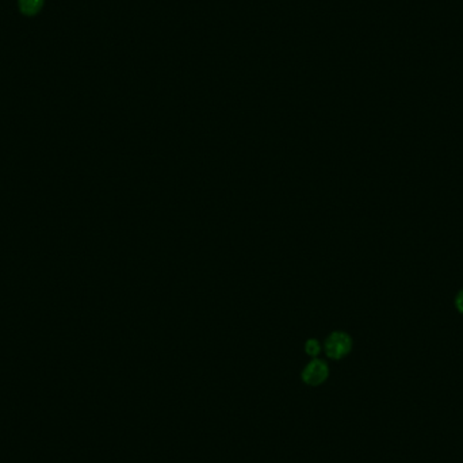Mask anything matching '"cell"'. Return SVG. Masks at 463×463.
I'll return each mask as SVG.
<instances>
[{"instance_id":"obj_1","label":"cell","mask_w":463,"mask_h":463,"mask_svg":"<svg viewBox=\"0 0 463 463\" xmlns=\"http://www.w3.org/2000/svg\"><path fill=\"white\" fill-rule=\"evenodd\" d=\"M353 337L343 330L332 332L324 343V351L328 357L333 360H340L353 351Z\"/></svg>"},{"instance_id":"obj_2","label":"cell","mask_w":463,"mask_h":463,"mask_svg":"<svg viewBox=\"0 0 463 463\" xmlns=\"http://www.w3.org/2000/svg\"><path fill=\"white\" fill-rule=\"evenodd\" d=\"M329 377V367L327 362L314 357L310 360L301 373V380L309 386H320L327 381Z\"/></svg>"},{"instance_id":"obj_3","label":"cell","mask_w":463,"mask_h":463,"mask_svg":"<svg viewBox=\"0 0 463 463\" xmlns=\"http://www.w3.org/2000/svg\"><path fill=\"white\" fill-rule=\"evenodd\" d=\"M45 0H18V8L25 17H35L41 12Z\"/></svg>"},{"instance_id":"obj_4","label":"cell","mask_w":463,"mask_h":463,"mask_svg":"<svg viewBox=\"0 0 463 463\" xmlns=\"http://www.w3.org/2000/svg\"><path fill=\"white\" fill-rule=\"evenodd\" d=\"M305 353L309 356H313V357H316L317 355L320 354L321 353V344L319 343V340H316V339L306 340Z\"/></svg>"},{"instance_id":"obj_5","label":"cell","mask_w":463,"mask_h":463,"mask_svg":"<svg viewBox=\"0 0 463 463\" xmlns=\"http://www.w3.org/2000/svg\"><path fill=\"white\" fill-rule=\"evenodd\" d=\"M455 308H457V310L460 313H462L463 314V289L457 294V297H455Z\"/></svg>"}]
</instances>
